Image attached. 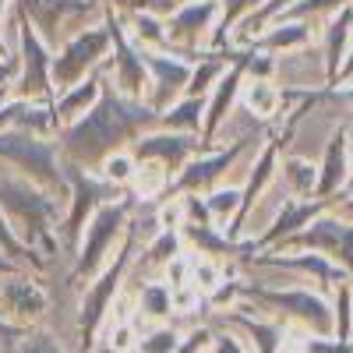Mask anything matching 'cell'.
<instances>
[{
  "instance_id": "obj_18",
  "label": "cell",
  "mask_w": 353,
  "mask_h": 353,
  "mask_svg": "<svg viewBox=\"0 0 353 353\" xmlns=\"http://www.w3.org/2000/svg\"><path fill=\"white\" fill-rule=\"evenodd\" d=\"M321 212V201H283V209L276 212L272 226L261 233L258 241H251V251H261L265 244H276V241H290L297 237L301 226L314 223V216Z\"/></svg>"
},
{
  "instance_id": "obj_23",
  "label": "cell",
  "mask_w": 353,
  "mask_h": 353,
  "mask_svg": "<svg viewBox=\"0 0 353 353\" xmlns=\"http://www.w3.org/2000/svg\"><path fill=\"white\" fill-rule=\"evenodd\" d=\"M128 21V36L134 46L141 50H170V39H166V21L152 11H134L124 18Z\"/></svg>"
},
{
  "instance_id": "obj_2",
  "label": "cell",
  "mask_w": 353,
  "mask_h": 353,
  "mask_svg": "<svg viewBox=\"0 0 353 353\" xmlns=\"http://www.w3.org/2000/svg\"><path fill=\"white\" fill-rule=\"evenodd\" d=\"M0 212L28 251H36L53 265L57 251H61V241H57L61 198L57 191H46L18 173H0Z\"/></svg>"
},
{
  "instance_id": "obj_32",
  "label": "cell",
  "mask_w": 353,
  "mask_h": 353,
  "mask_svg": "<svg viewBox=\"0 0 353 353\" xmlns=\"http://www.w3.org/2000/svg\"><path fill=\"white\" fill-rule=\"evenodd\" d=\"M134 173H138V163H134L131 152H113V156L103 159V166H99V176H103L106 184H113V188L131 184V181H134Z\"/></svg>"
},
{
  "instance_id": "obj_13",
  "label": "cell",
  "mask_w": 353,
  "mask_h": 353,
  "mask_svg": "<svg viewBox=\"0 0 353 353\" xmlns=\"http://www.w3.org/2000/svg\"><path fill=\"white\" fill-rule=\"evenodd\" d=\"M46 311H50V293L28 269H18L0 279V318H8L11 325L36 329Z\"/></svg>"
},
{
  "instance_id": "obj_7",
  "label": "cell",
  "mask_w": 353,
  "mask_h": 353,
  "mask_svg": "<svg viewBox=\"0 0 353 353\" xmlns=\"http://www.w3.org/2000/svg\"><path fill=\"white\" fill-rule=\"evenodd\" d=\"M110 28L99 18L96 25H85L78 28L74 36L61 39V46L53 50V88L64 92V88L85 81L88 74H96L106 61H110Z\"/></svg>"
},
{
  "instance_id": "obj_4",
  "label": "cell",
  "mask_w": 353,
  "mask_h": 353,
  "mask_svg": "<svg viewBox=\"0 0 353 353\" xmlns=\"http://www.w3.org/2000/svg\"><path fill=\"white\" fill-rule=\"evenodd\" d=\"M134 194H121L117 201L103 205V209L88 219L85 233H81V244L71 258V269H68V283H92L99 272H103V265L113 258V248H121L124 241V233H128V219L134 212Z\"/></svg>"
},
{
  "instance_id": "obj_28",
  "label": "cell",
  "mask_w": 353,
  "mask_h": 353,
  "mask_svg": "<svg viewBox=\"0 0 353 353\" xmlns=\"http://www.w3.org/2000/svg\"><path fill=\"white\" fill-rule=\"evenodd\" d=\"M279 106V92L272 88V81H265V78H251L244 85V110L251 117H272Z\"/></svg>"
},
{
  "instance_id": "obj_34",
  "label": "cell",
  "mask_w": 353,
  "mask_h": 353,
  "mask_svg": "<svg viewBox=\"0 0 353 353\" xmlns=\"http://www.w3.org/2000/svg\"><path fill=\"white\" fill-rule=\"evenodd\" d=\"M301 353H353V339L307 336V339H301Z\"/></svg>"
},
{
  "instance_id": "obj_16",
  "label": "cell",
  "mask_w": 353,
  "mask_h": 353,
  "mask_svg": "<svg viewBox=\"0 0 353 353\" xmlns=\"http://www.w3.org/2000/svg\"><path fill=\"white\" fill-rule=\"evenodd\" d=\"M293 244H304L311 251H329L325 258L346 261L353 269V226L339 223V219H314L307 230H301L297 237H290Z\"/></svg>"
},
{
  "instance_id": "obj_29",
  "label": "cell",
  "mask_w": 353,
  "mask_h": 353,
  "mask_svg": "<svg viewBox=\"0 0 353 353\" xmlns=\"http://www.w3.org/2000/svg\"><path fill=\"white\" fill-rule=\"evenodd\" d=\"M350 32H353V11L343 8V11L332 18L329 32H325V39H329V46H325V61H329V71H332V74L339 71V57H343V50H346V43H350Z\"/></svg>"
},
{
  "instance_id": "obj_3",
  "label": "cell",
  "mask_w": 353,
  "mask_h": 353,
  "mask_svg": "<svg viewBox=\"0 0 353 353\" xmlns=\"http://www.w3.org/2000/svg\"><path fill=\"white\" fill-rule=\"evenodd\" d=\"M138 226L128 223V233L117 254L103 265V272L81 290V301H78V311H74V339H78V353H92L99 346V336L110 321V311H113V301L121 297V290L134 269V251H138Z\"/></svg>"
},
{
  "instance_id": "obj_12",
  "label": "cell",
  "mask_w": 353,
  "mask_h": 353,
  "mask_svg": "<svg viewBox=\"0 0 353 353\" xmlns=\"http://www.w3.org/2000/svg\"><path fill=\"white\" fill-rule=\"evenodd\" d=\"M141 64L145 71H149V96H145V103H149L156 113L170 110L176 99H184L188 92V81H191V61L188 57H176L170 50H141Z\"/></svg>"
},
{
  "instance_id": "obj_38",
  "label": "cell",
  "mask_w": 353,
  "mask_h": 353,
  "mask_svg": "<svg viewBox=\"0 0 353 353\" xmlns=\"http://www.w3.org/2000/svg\"><path fill=\"white\" fill-rule=\"evenodd\" d=\"M18 269H21V265H18V261H11L4 251H0V279H4V276H11V272H18Z\"/></svg>"
},
{
  "instance_id": "obj_39",
  "label": "cell",
  "mask_w": 353,
  "mask_h": 353,
  "mask_svg": "<svg viewBox=\"0 0 353 353\" xmlns=\"http://www.w3.org/2000/svg\"><path fill=\"white\" fill-rule=\"evenodd\" d=\"M350 170H353V166H350Z\"/></svg>"
},
{
  "instance_id": "obj_24",
  "label": "cell",
  "mask_w": 353,
  "mask_h": 353,
  "mask_svg": "<svg viewBox=\"0 0 353 353\" xmlns=\"http://www.w3.org/2000/svg\"><path fill=\"white\" fill-rule=\"evenodd\" d=\"M230 64H226V57L223 53H205L201 61H194V68H191V81H188V92L184 96H209L212 92V85L223 78V71H226Z\"/></svg>"
},
{
  "instance_id": "obj_21",
  "label": "cell",
  "mask_w": 353,
  "mask_h": 353,
  "mask_svg": "<svg viewBox=\"0 0 353 353\" xmlns=\"http://www.w3.org/2000/svg\"><path fill=\"white\" fill-rule=\"evenodd\" d=\"M205 124V96H184L176 99L170 110L159 113V128L163 131H184V134H201Z\"/></svg>"
},
{
  "instance_id": "obj_19",
  "label": "cell",
  "mask_w": 353,
  "mask_h": 353,
  "mask_svg": "<svg viewBox=\"0 0 353 353\" xmlns=\"http://www.w3.org/2000/svg\"><path fill=\"white\" fill-rule=\"evenodd\" d=\"M254 265H276V269L318 276L321 283H346V272L339 265H332V258L325 254H265V258H254Z\"/></svg>"
},
{
  "instance_id": "obj_31",
  "label": "cell",
  "mask_w": 353,
  "mask_h": 353,
  "mask_svg": "<svg viewBox=\"0 0 353 353\" xmlns=\"http://www.w3.org/2000/svg\"><path fill=\"white\" fill-rule=\"evenodd\" d=\"M8 353H68V346L61 343V336H53L50 329H28L21 339H14L8 346Z\"/></svg>"
},
{
  "instance_id": "obj_30",
  "label": "cell",
  "mask_w": 353,
  "mask_h": 353,
  "mask_svg": "<svg viewBox=\"0 0 353 353\" xmlns=\"http://www.w3.org/2000/svg\"><path fill=\"white\" fill-rule=\"evenodd\" d=\"M201 201H205V209H209L212 226H219L226 219L233 223L241 212V188H212L209 198H201Z\"/></svg>"
},
{
  "instance_id": "obj_9",
  "label": "cell",
  "mask_w": 353,
  "mask_h": 353,
  "mask_svg": "<svg viewBox=\"0 0 353 353\" xmlns=\"http://www.w3.org/2000/svg\"><path fill=\"white\" fill-rule=\"evenodd\" d=\"M14 4H18L14 14H21L46 43H57L61 36L68 39L78 28L96 25L103 18V11L92 0H14Z\"/></svg>"
},
{
  "instance_id": "obj_6",
  "label": "cell",
  "mask_w": 353,
  "mask_h": 353,
  "mask_svg": "<svg viewBox=\"0 0 353 353\" xmlns=\"http://www.w3.org/2000/svg\"><path fill=\"white\" fill-rule=\"evenodd\" d=\"M0 163L18 170V176L32 181L46 191L64 194V152L57 138L28 134V131H0Z\"/></svg>"
},
{
  "instance_id": "obj_15",
  "label": "cell",
  "mask_w": 353,
  "mask_h": 353,
  "mask_svg": "<svg viewBox=\"0 0 353 353\" xmlns=\"http://www.w3.org/2000/svg\"><path fill=\"white\" fill-rule=\"evenodd\" d=\"M219 0H191V4L176 8L173 14H166V39H170V53L188 57L194 64L198 61V43L209 36V28L219 25Z\"/></svg>"
},
{
  "instance_id": "obj_5",
  "label": "cell",
  "mask_w": 353,
  "mask_h": 353,
  "mask_svg": "<svg viewBox=\"0 0 353 353\" xmlns=\"http://www.w3.org/2000/svg\"><path fill=\"white\" fill-rule=\"evenodd\" d=\"M64 184H68V212L61 216V226H57V241H61V251H71L68 258H74L88 219H92L103 205L121 198V188L106 184L99 173L85 170L78 163H68V159H64Z\"/></svg>"
},
{
  "instance_id": "obj_8",
  "label": "cell",
  "mask_w": 353,
  "mask_h": 353,
  "mask_svg": "<svg viewBox=\"0 0 353 353\" xmlns=\"http://www.w3.org/2000/svg\"><path fill=\"white\" fill-rule=\"evenodd\" d=\"M14 53H18V78H14V99L28 103H53V46L28 25L21 14H14Z\"/></svg>"
},
{
  "instance_id": "obj_35",
  "label": "cell",
  "mask_w": 353,
  "mask_h": 353,
  "mask_svg": "<svg viewBox=\"0 0 353 353\" xmlns=\"http://www.w3.org/2000/svg\"><path fill=\"white\" fill-rule=\"evenodd\" d=\"M212 325V321H209ZM209 353H248L244 339L237 332H230L223 325H212V343H209Z\"/></svg>"
},
{
  "instance_id": "obj_37",
  "label": "cell",
  "mask_w": 353,
  "mask_h": 353,
  "mask_svg": "<svg viewBox=\"0 0 353 353\" xmlns=\"http://www.w3.org/2000/svg\"><path fill=\"white\" fill-rule=\"evenodd\" d=\"M8 4H11V0H0V57H11V50L4 43V11H8Z\"/></svg>"
},
{
  "instance_id": "obj_22",
  "label": "cell",
  "mask_w": 353,
  "mask_h": 353,
  "mask_svg": "<svg viewBox=\"0 0 353 353\" xmlns=\"http://www.w3.org/2000/svg\"><path fill=\"white\" fill-rule=\"evenodd\" d=\"M138 314H145L156 325L173 321V290L163 279H141L138 290Z\"/></svg>"
},
{
  "instance_id": "obj_26",
  "label": "cell",
  "mask_w": 353,
  "mask_h": 353,
  "mask_svg": "<svg viewBox=\"0 0 353 353\" xmlns=\"http://www.w3.org/2000/svg\"><path fill=\"white\" fill-rule=\"evenodd\" d=\"M307 43V25L304 21H276L269 32H261L251 46L254 50H290V46H304Z\"/></svg>"
},
{
  "instance_id": "obj_36",
  "label": "cell",
  "mask_w": 353,
  "mask_h": 353,
  "mask_svg": "<svg viewBox=\"0 0 353 353\" xmlns=\"http://www.w3.org/2000/svg\"><path fill=\"white\" fill-rule=\"evenodd\" d=\"M25 332H28V329H18V325H11V321H8V318H0V339H4L8 346H11L14 339H21Z\"/></svg>"
},
{
  "instance_id": "obj_20",
  "label": "cell",
  "mask_w": 353,
  "mask_h": 353,
  "mask_svg": "<svg viewBox=\"0 0 353 353\" xmlns=\"http://www.w3.org/2000/svg\"><path fill=\"white\" fill-rule=\"evenodd\" d=\"M346 170H350V141H346V131L339 128L325 145V170H321V181H318V194L329 198L346 181Z\"/></svg>"
},
{
  "instance_id": "obj_11",
  "label": "cell",
  "mask_w": 353,
  "mask_h": 353,
  "mask_svg": "<svg viewBox=\"0 0 353 353\" xmlns=\"http://www.w3.org/2000/svg\"><path fill=\"white\" fill-rule=\"evenodd\" d=\"M201 152H209V145L201 141V134H184V131H149V134H141L134 145H131V156L134 163H156L166 170V176L173 181L176 173H181L194 156Z\"/></svg>"
},
{
  "instance_id": "obj_33",
  "label": "cell",
  "mask_w": 353,
  "mask_h": 353,
  "mask_svg": "<svg viewBox=\"0 0 353 353\" xmlns=\"http://www.w3.org/2000/svg\"><path fill=\"white\" fill-rule=\"evenodd\" d=\"M283 176H286L290 191H297V194H311L318 188V170L307 159H286L283 163Z\"/></svg>"
},
{
  "instance_id": "obj_10",
  "label": "cell",
  "mask_w": 353,
  "mask_h": 353,
  "mask_svg": "<svg viewBox=\"0 0 353 353\" xmlns=\"http://www.w3.org/2000/svg\"><path fill=\"white\" fill-rule=\"evenodd\" d=\"M241 297L261 304V307H272V311H283L290 318L304 321V325L318 336H332L336 332V321H332V307L318 297L311 290H276V286H261V283H241Z\"/></svg>"
},
{
  "instance_id": "obj_27",
  "label": "cell",
  "mask_w": 353,
  "mask_h": 353,
  "mask_svg": "<svg viewBox=\"0 0 353 353\" xmlns=\"http://www.w3.org/2000/svg\"><path fill=\"white\" fill-rule=\"evenodd\" d=\"M219 25H216V32H212V39H209V46H212V53H223V43H226V36H230V28L237 25L244 14H251V8H261V0H219Z\"/></svg>"
},
{
  "instance_id": "obj_1",
  "label": "cell",
  "mask_w": 353,
  "mask_h": 353,
  "mask_svg": "<svg viewBox=\"0 0 353 353\" xmlns=\"http://www.w3.org/2000/svg\"><path fill=\"white\" fill-rule=\"evenodd\" d=\"M159 128V113L145 99H128L103 78V96L81 121L57 131V145L68 163H78L85 170H99L103 159L113 152H128L141 134Z\"/></svg>"
},
{
  "instance_id": "obj_14",
  "label": "cell",
  "mask_w": 353,
  "mask_h": 353,
  "mask_svg": "<svg viewBox=\"0 0 353 353\" xmlns=\"http://www.w3.org/2000/svg\"><path fill=\"white\" fill-rule=\"evenodd\" d=\"M248 141H254V138H251V134H241V138H233L226 149H209V152L194 156V159H191V163H188V166L166 184V198L212 191V188L219 184V176H223L233 163H237V156L248 149Z\"/></svg>"
},
{
  "instance_id": "obj_17",
  "label": "cell",
  "mask_w": 353,
  "mask_h": 353,
  "mask_svg": "<svg viewBox=\"0 0 353 353\" xmlns=\"http://www.w3.org/2000/svg\"><path fill=\"white\" fill-rule=\"evenodd\" d=\"M103 78H106V64H103L96 74H88L85 81L64 88V92H57V99H53L57 131L68 128V124H74V121H81V117L99 103V96H103Z\"/></svg>"
},
{
  "instance_id": "obj_25",
  "label": "cell",
  "mask_w": 353,
  "mask_h": 353,
  "mask_svg": "<svg viewBox=\"0 0 353 353\" xmlns=\"http://www.w3.org/2000/svg\"><path fill=\"white\" fill-rule=\"evenodd\" d=\"M0 251H4L11 261H18L21 269H36V272H50V261L39 258L36 251H28L21 241H18V233L11 230V223L4 219V212H0Z\"/></svg>"
}]
</instances>
